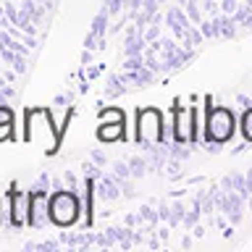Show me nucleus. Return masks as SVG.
<instances>
[{
    "instance_id": "obj_1",
    "label": "nucleus",
    "mask_w": 252,
    "mask_h": 252,
    "mask_svg": "<svg viewBox=\"0 0 252 252\" xmlns=\"http://www.w3.org/2000/svg\"><path fill=\"white\" fill-rule=\"evenodd\" d=\"M61 126H55L47 108H29L24 110V139L29 145H39L47 155H53L61 145Z\"/></svg>"
},
{
    "instance_id": "obj_2",
    "label": "nucleus",
    "mask_w": 252,
    "mask_h": 252,
    "mask_svg": "<svg viewBox=\"0 0 252 252\" xmlns=\"http://www.w3.org/2000/svg\"><path fill=\"white\" fill-rule=\"evenodd\" d=\"M236 134V113L228 105H213V97H205V134L202 142H220L226 145Z\"/></svg>"
},
{
    "instance_id": "obj_3",
    "label": "nucleus",
    "mask_w": 252,
    "mask_h": 252,
    "mask_svg": "<svg viewBox=\"0 0 252 252\" xmlns=\"http://www.w3.org/2000/svg\"><path fill=\"white\" fill-rule=\"evenodd\" d=\"M82 216V200L74 189L63 187V189H53L50 192V218L53 226L61 228H71Z\"/></svg>"
},
{
    "instance_id": "obj_4",
    "label": "nucleus",
    "mask_w": 252,
    "mask_h": 252,
    "mask_svg": "<svg viewBox=\"0 0 252 252\" xmlns=\"http://www.w3.org/2000/svg\"><path fill=\"white\" fill-rule=\"evenodd\" d=\"M163 124L165 118L160 113V108H139L137 124H134V142L145 150L163 145Z\"/></svg>"
},
{
    "instance_id": "obj_5",
    "label": "nucleus",
    "mask_w": 252,
    "mask_h": 252,
    "mask_svg": "<svg viewBox=\"0 0 252 252\" xmlns=\"http://www.w3.org/2000/svg\"><path fill=\"white\" fill-rule=\"evenodd\" d=\"M197 108L194 105H181L176 102L171 110L173 118V142H181V145H197Z\"/></svg>"
},
{
    "instance_id": "obj_6",
    "label": "nucleus",
    "mask_w": 252,
    "mask_h": 252,
    "mask_svg": "<svg viewBox=\"0 0 252 252\" xmlns=\"http://www.w3.org/2000/svg\"><path fill=\"white\" fill-rule=\"evenodd\" d=\"M5 205H8V216H11V228H24L29 226V192L19 189L11 184V189L5 192Z\"/></svg>"
},
{
    "instance_id": "obj_7",
    "label": "nucleus",
    "mask_w": 252,
    "mask_h": 252,
    "mask_svg": "<svg viewBox=\"0 0 252 252\" xmlns=\"http://www.w3.org/2000/svg\"><path fill=\"white\" fill-rule=\"evenodd\" d=\"M50 192L42 189H29V226L32 228H45L50 226Z\"/></svg>"
},
{
    "instance_id": "obj_8",
    "label": "nucleus",
    "mask_w": 252,
    "mask_h": 252,
    "mask_svg": "<svg viewBox=\"0 0 252 252\" xmlns=\"http://www.w3.org/2000/svg\"><path fill=\"white\" fill-rule=\"evenodd\" d=\"M165 27L171 29V34L179 39H184V34H187V29L192 27V21H189V16H187V11H184V5H168L165 8Z\"/></svg>"
},
{
    "instance_id": "obj_9",
    "label": "nucleus",
    "mask_w": 252,
    "mask_h": 252,
    "mask_svg": "<svg viewBox=\"0 0 252 252\" xmlns=\"http://www.w3.org/2000/svg\"><path fill=\"white\" fill-rule=\"evenodd\" d=\"M94 189H97V197H100V200H105V202H116L118 197H124L116 176H113V173H105V171H102L97 176V181H94Z\"/></svg>"
},
{
    "instance_id": "obj_10",
    "label": "nucleus",
    "mask_w": 252,
    "mask_h": 252,
    "mask_svg": "<svg viewBox=\"0 0 252 252\" xmlns=\"http://www.w3.org/2000/svg\"><path fill=\"white\" fill-rule=\"evenodd\" d=\"M220 213L231 220V226L242 223V218H244V197L239 192H226V200H223V205H220Z\"/></svg>"
},
{
    "instance_id": "obj_11",
    "label": "nucleus",
    "mask_w": 252,
    "mask_h": 252,
    "mask_svg": "<svg viewBox=\"0 0 252 252\" xmlns=\"http://www.w3.org/2000/svg\"><path fill=\"white\" fill-rule=\"evenodd\" d=\"M97 142L102 145H113V142H126L129 139V134H126V124H102L97 126Z\"/></svg>"
},
{
    "instance_id": "obj_12",
    "label": "nucleus",
    "mask_w": 252,
    "mask_h": 252,
    "mask_svg": "<svg viewBox=\"0 0 252 252\" xmlns=\"http://www.w3.org/2000/svg\"><path fill=\"white\" fill-rule=\"evenodd\" d=\"M113 19L105 8H100V13L92 19V27H90V34L97 37V45H100V50H105V34H108V21Z\"/></svg>"
},
{
    "instance_id": "obj_13",
    "label": "nucleus",
    "mask_w": 252,
    "mask_h": 252,
    "mask_svg": "<svg viewBox=\"0 0 252 252\" xmlns=\"http://www.w3.org/2000/svg\"><path fill=\"white\" fill-rule=\"evenodd\" d=\"M21 11L32 16V21L37 24V27H42L45 16H47V8L42 3H37V0H21Z\"/></svg>"
},
{
    "instance_id": "obj_14",
    "label": "nucleus",
    "mask_w": 252,
    "mask_h": 252,
    "mask_svg": "<svg viewBox=\"0 0 252 252\" xmlns=\"http://www.w3.org/2000/svg\"><path fill=\"white\" fill-rule=\"evenodd\" d=\"M205 39H220V13L218 16H208V19H202L200 24Z\"/></svg>"
},
{
    "instance_id": "obj_15",
    "label": "nucleus",
    "mask_w": 252,
    "mask_h": 252,
    "mask_svg": "<svg viewBox=\"0 0 252 252\" xmlns=\"http://www.w3.org/2000/svg\"><path fill=\"white\" fill-rule=\"evenodd\" d=\"M97 121H102V124H126V110L102 108V110H97Z\"/></svg>"
},
{
    "instance_id": "obj_16",
    "label": "nucleus",
    "mask_w": 252,
    "mask_h": 252,
    "mask_svg": "<svg viewBox=\"0 0 252 252\" xmlns=\"http://www.w3.org/2000/svg\"><path fill=\"white\" fill-rule=\"evenodd\" d=\"M205 42V34H202V29L197 27V24H192V27L187 29V34H184V39H181V45L184 47H189V50H197Z\"/></svg>"
},
{
    "instance_id": "obj_17",
    "label": "nucleus",
    "mask_w": 252,
    "mask_h": 252,
    "mask_svg": "<svg viewBox=\"0 0 252 252\" xmlns=\"http://www.w3.org/2000/svg\"><path fill=\"white\" fill-rule=\"evenodd\" d=\"M239 34V24L234 21V16L220 13V39H234Z\"/></svg>"
},
{
    "instance_id": "obj_18",
    "label": "nucleus",
    "mask_w": 252,
    "mask_h": 252,
    "mask_svg": "<svg viewBox=\"0 0 252 252\" xmlns=\"http://www.w3.org/2000/svg\"><path fill=\"white\" fill-rule=\"evenodd\" d=\"M126 84L121 76H108V82H105V97L108 100H113V97H118V94H124L126 92Z\"/></svg>"
},
{
    "instance_id": "obj_19",
    "label": "nucleus",
    "mask_w": 252,
    "mask_h": 252,
    "mask_svg": "<svg viewBox=\"0 0 252 252\" xmlns=\"http://www.w3.org/2000/svg\"><path fill=\"white\" fill-rule=\"evenodd\" d=\"M129 168H131V179H142V176H147V171H150V160L142 155H134L129 160Z\"/></svg>"
},
{
    "instance_id": "obj_20",
    "label": "nucleus",
    "mask_w": 252,
    "mask_h": 252,
    "mask_svg": "<svg viewBox=\"0 0 252 252\" xmlns=\"http://www.w3.org/2000/svg\"><path fill=\"white\" fill-rule=\"evenodd\" d=\"M205 216L202 213V205L200 200L194 197V202H192V210H187V216H184V228H194L197 223H200V218Z\"/></svg>"
},
{
    "instance_id": "obj_21",
    "label": "nucleus",
    "mask_w": 252,
    "mask_h": 252,
    "mask_svg": "<svg viewBox=\"0 0 252 252\" xmlns=\"http://www.w3.org/2000/svg\"><path fill=\"white\" fill-rule=\"evenodd\" d=\"M184 216H187V205H184V202H171L168 226H171V228H176L179 223H184Z\"/></svg>"
},
{
    "instance_id": "obj_22",
    "label": "nucleus",
    "mask_w": 252,
    "mask_h": 252,
    "mask_svg": "<svg viewBox=\"0 0 252 252\" xmlns=\"http://www.w3.org/2000/svg\"><path fill=\"white\" fill-rule=\"evenodd\" d=\"M184 11H187V16H189V21L200 27V24H202V19H205V13H202V8H200V0H187Z\"/></svg>"
},
{
    "instance_id": "obj_23",
    "label": "nucleus",
    "mask_w": 252,
    "mask_h": 252,
    "mask_svg": "<svg viewBox=\"0 0 252 252\" xmlns=\"http://www.w3.org/2000/svg\"><path fill=\"white\" fill-rule=\"evenodd\" d=\"M239 129H242V134H244V139L252 145V108H244V113H242V118H239Z\"/></svg>"
},
{
    "instance_id": "obj_24",
    "label": "nucleus",
    "mask_w": 252,
    "mask_h": 252,
    "mask_svg": "<svg viewBox=\"0 0 252 252\" xmlns=\"http://www.w3.org/2000/svg\"><path fill=\"white\" fill-rule=\"evenodd\" d=\"M139 218H142V223L155 226L158 220H160V213H158L155 208H150V205H142V208H139Z\"/></svg>"
},
{
    "instance_id": "obj_25",
    "label": "nucleus",
    "mask_w": 252,
    "mask_h": 252,
    "mask_svg": "<svg viewBox=\"0 0 252 252\" xmlns=\"http://www.w3.org/2000/svg\"><path fill=\"white\" fill-rule=\"evenodd\" d=\"M110 173H113L116 179H131V168H129V163H124V160H116L110 165Z\"/></svg>"
},
{
    "instance_id": "obj_26",
    "label": "nucleus",
    "mask_w": 252,
    "mask_h": 252,
    "mask_svg": "<svg viewBox=\"0 0 252 252\" xmlns=\"http://www.w3.org/2000/svg\"><path fill=\"white\" fill-rule=\"evenodd\" d=\"M116 181H118V187H121L124 197H134V194H137V187H134L131 179H116Z\"/></svg>"
},
{
    "instance_id": "obj_27",
    "label": "nucleus",
    "mask_w": 252,
    "mask_h": 252,
    "mask_svg": "<svg viewBox=\"0 0 252 252\" xmlns=\"http://www.w3.org/2000/svg\"><path fill=\"white\" fill-rule=\"evenodd\" d=\"M239 5H242V0H220V11L228 13V16H234L239 11Z\"/></svg>"
},
{
    "instance_id": "obj_28",
    "label": "nucleus",
    "mask_w": 252,
    "mask_h": 252,
    "mask_svg": "<svg viewBox=\"0 0 252 252\" xmlns=\"http://www.w3.org/2000/svg\"><path fill=\"white\" fill-rule=\"evenodd\" d=\"M16 121V113L11 105H0V124H13Z\"/></svg>"
},
{
    "instance_id": "obj_29",
    "label": "nucleus",
    "mask_w": 252,
    "mask_h": 252,
    "mask_svg": "<svg viewBox=\"0 0 252 252\" xmlns=\"http://www.w3.org/2000/svg\"><path fill=\"white\" fill-rule=\"evenodd\" d=\"M13 71H16L19 76L24 74V71H27V55H21V53L16 55V61H13Z\"/></svg>"
},
{
    "instance_id": "obj_30",
    "label": "nucleus",
    "mask_w": 252,
    "mask_h": 252,
    "mask_svg": "<svg viewBox=\"0 0 252 252\" xmlns=\"http://www.w3.org/2000/svg\"><path fill=\"white\" fill-rule=\"evenodd\" d=\"M13 139V124H0V142Z\"/></svg>"
},
{
    "instance_id": "obj_31",
    "label": "nucleus",
    "mask_w": 252,
    "mask_h": 252,
    "mask_svg": "<svg viewBox=\"0 0 252 252\" xmlns=\"http://www.w3.org/2000/svg\"><path fill=\"white\" fill-rule=\"evenodd\" d=\"M71 102H74V94H71V92L58 94V97H55V105H61V108H71Z\"/></svg>"
},
{
    "instance_id": "obj_32",
    "label": "nucleus",
    "mask_w": 252,
    "mask_h": 252,
    "mask_svg": "<svg viewBox=\"0 0 252 252\" xmlns=\"http://www.w3.org/2000/svg\"><path fill=\"white\" fill-rule=\"evenodd\" d=\"M3 8H5V13H8V19H11V24H13L16 19H19V13H21V11L16 8V3H11V0H8V3H5Z\"/></svg>"
},
{
    "instance_id": "obj_33",
    "label": "nucleus",
    "mask_w": 252,
    "mask_h": 252,
    "mask_svg": "<svg viewBox=\"0 0 252 252\" xmlns=\"http://www.w3.org/2000/svg\"><path fill=\"white\" fill-rule=\"evenodd\" d=\"M92 160L100 165V168H105L108 165V158H105V153H100V150H92Z\"/></svg>"
},
{
    "instance_id": "obj_34",
    "label": "nucleus",
    "mask_w": 252,
    "mask_h": 252,
    "mask_svg": "<svg viewBox=\"0 0 252 252\" xmlns=\"http://www.w3.org/2000/svg\"><path fill=\"white\" fill-rule=\"evenodd\" d=\"M63 181H66L68 189H74V192H76V176L71 171H63Z\"/></svg>"
},
{
    "instance_id": "obj_35",
    "label": "nucleus",
    "mask_w": 252,
    "mask_h": 252,
    "mask_svg": "<svg viewBox=\"0 0 252 252\" xmlns=\"http://www.w3.org/2000/svg\"><path fill=\"white\" fill-rule=\"evenodd\" d=\"M236 102L242 108H252V97H247V94H236Z\"/></svg>"
},
{
    "instance_id": "obj_36",
    "label": "nucleus",
    "mask_w": 252,
    "mask_h": 252,
    "mask_svg": "<svg viewBox=\"0 0 252 252\" xmlns=\"http://www.w3.org/2000/svg\"><path fill=\"white\" fill-rule=\"evenodd\" d=\"M205 150H208V153H220V142H205Z\"/></svg>"
},
{
    "instance_id": "obj_37",
    "label": "nucleus",
    "mask_w": 252,
    "mask_h": 252,
    "mask_svg": "<svg viewBox=\"0 0 252 252\" xmlns=\"http://www.w3.org/2000/svg\"><path fill=\"white\" fill-rule=\"evenodd\" d=\"M139 220H142V218H139V213H131V216H126V226H137Z\"/></svg>"
},
{
    "instance_id": "obj_38",
    "label": "nucleus",
    "mask_w": 252,
    "mask_h": 252,
    "mask_svg": "<svg viewBox=\"0 0 252 252\" xmlns=\"http://www.w3.org/2000/svg\"><path fill=\"white\" fill-rule=\"evenodd\" d=\"M239 27H242V29H252V11L247 13V19H244V21L239 24Z\"/></svg>"
},
{
    "instance_id": "obj_39",
    "label": "nucleus",
    "mask_w": 252,
    "mask_h": 252,
    "mask_svg": "<svg viewBox=\"0 0 252 252\" xmlns=\"http://www.w3.org/2000/svg\"><path fill=\"white\" fill-rule=\"evenodd\" d=\"M0 220H3V197H0Z\"/></svg>"
},
{
    "instance_id": "obj_40",
    "label": "nucleus",
    "mask_w": 252,
    "mask_h": 252,
    "mask_svg": "<svg viewBox=\"0 0 252 252\" xmlns=\"http://www.w3.org/2000/svg\"><path fill=\"white\" fill-rule=\"evenodd\" d=\"M173 3H176V5H187V0H173Z\"/></svg>"
}]
</instances>
